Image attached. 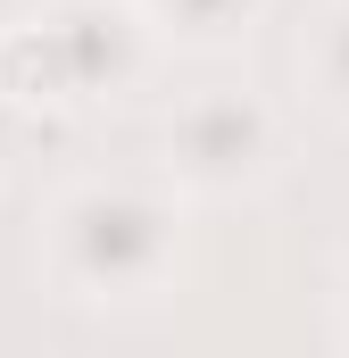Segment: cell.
<instances>
[{
    "instance_id": "obj_6",
    "label": "cell",
    "mask_w": 349,
    "mask_h": 358,
    "mask_svg": "<svg viewBox=\"0 0 349 358\" xmlns=\"http://www.w3.org/2000/svg\"><path fill=\"white\" fill-rule=\"evenodd\" d=\"M25 125H34V117L0 92V183H8V167H17V150H25Z\"/></svg>"
},
{
    "instance_id": "obj_5",
    "label": "cell",
    "mask_w": 349,
    "mask_h": 358,
    "mask_svg": "<svg viewBox=\"0 0 349 358\" xmlns=\"http://www.w3.org/2000/svg\"><path fill=\"white\" fill-rule=\"evenodd\" d=\"M299 92L349 125V0H316L308 25H299Z\"/></svg>"
},
{
    "instance_id": "obj_2",
    "label": "cell",
    "mask_w": 349,
    "mask_h": 358,
    "mask_svg": "<svg viewBox=\"0 0 349 358\" xmlns=\"http://www.w3.org/2000/svg\"><path fill=\"white\" fill-rule=\"evenodd\" d=\"M158 176L183 200H258L283 176V117L250 84H208L158 125Z\"/></svg>"
},
{
    "instance_id": "obj_4",
    "label": "cell",
    "mask_w": 349,
    "mask_h": 358,
    "mask_svg": "<svg viewBox=\"0 0 349 358\" xmlns=\"http://www.w3.org/2000/svg\"><path fill=\"white\" fill-rule=\"evenodd\" d=\"M274 0H142V17L158 25V42L183 59H225L266 25Z\"/></svg>"
},
{
    "instance_id": "obj_3",
    "label": "cell",
    "mask_w": 349,
    "mask_h": 358,
    "mask_svg": "<svg viewBox=\"0 0 349 358\" xmlns=\"http://www.w3.org/2000/svg\"><path fill=\"white\" fill-rule=\"evenodd\" d=\"M59 76H67V108H117L150 84L158 67V25L142 17V0H50L42 8Z\"/></svg>"
},
{
    "instance_id": "obj_7",
    "label": "cell",
    "mask_w": 349,
    "mask_h": 358,
    "mask_svg": "<svg viewBox=\"0 0 349 358\" xmlns=\"http://www.w3.org/2000/svg\"><path fill=\"white\" fill-rule=\"evenodd\" d=\"M333 334L349 342V267H341V292H333Z\"/></svg>"
},
{
    "instance_id": "obj_1",
    "label": "cell",
    "mask_w": 349,
    "mask_h": 358,
    "mask_svg": "<svg viewBox=\"0 0 349 358\" xmlns=\"http://www.w3.org/2000/svg\"><path fill=\"white\" fill-rule=\"evenodd\" d=\"M34 267L59 300L84 308H150L167 300L183 267V192L167 176H75L50 192L42 234H34Z\"/></svg>"
}]
</instances>
